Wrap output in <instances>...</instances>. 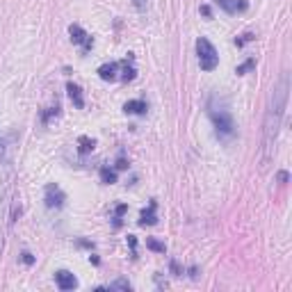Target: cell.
<instances>
[{
  "label": "cell",
  "mask_w": 292,
  "mask_h": 292,
  "mask_svg": "<svg viewBox=\"0 0 292 292\" xmlns=\"http://www.w3.org/2000/svg\"><path fill=\"white\" fill-rule=\"evenodd\" d=\"M288 91H290V75L281 73L278 83L270 94V103H267V112H265V123H262V149H260V167H267L270 160L274 157L276 149V139L281 133V123H283V114L288 107Z\"/></svg>",
  "instance_id": "obj_1"
},
{
  "label": "cell",
  "mask_w": 292,
  "mask_h": 292,
  "mask_svg": "<svg viewBox=\"0 0 292 292\" xmlns=\"http://www.w3.org/2000/svg\"><path fill=\"white\" fill-rule=\"evenodd\" d=\"M196 55H199V67L203 71H215L219 67V55L215 51V46L210 44L206 37L196 39Z\"/></svg>",
  "instance_id": "obj_3"
},
{
  "label": "cell",
  "mask_w": 292,
  "mask_h": 292,
  "mask_svg": "<svg viewBox=\"0 0 292 292\" xmlns=\"http://www.w3.org/2000/svg\"><path fill=\"white\" fill-rule=\"evenodd\" d=\"M288 178H290V176H288V172H278V183H281V185H285V183H288Z\"/></svg>",
  "instance_id": "obj_19"
},
{
  "label": "cell",
  "mask_w": 292,
  "mask_h": 292,
  "mask_svg": "<svg viewBox=\"0 0 292 292\" xmlns=\"http://www.w3.org/2000/svg\"><path fill=\"white\" fill-rule=\"evenodd\" d=\"M67 91H69V98H71V103H73L78 110H83V107H85L83 89H80V87H78L75 83H69V85H67Z\"/></svg>",
  "instance_id": "obj_9"
},
{
  "label": "cell",
  "mask_w": 292,
  "mask_h": 292,
  "mask_svg": "<svg viewBox=\"0 0 292 292\" xmlns=\"http://www.w3.org/2000/svg\"><path fill=\"white\" fill-rule=\"evenodd\" d=\"M128 244H130V249H133V254H135V249H137V240L133 238V235H128Z\"/></svg>",
  "instance_id": "obj_21"
},
{
  "label": "cell",
  "mask_w": 292,
  "mask_h": 292,
  "mask_svg": "<svg viewBox=\"0 0 292 292\" xmlns=\"http://www.w3.org/2000/svg\"><path fill=\"white\" fill-rule=\"evenodd\" d=\"M107 290H130V283L123 281V278H119V281H114V283L107 285Z\"/></svg>",
  "instance_id": "obj_15"
},
{
  "label": "cell",
  "mask_w": 292,
  "mask_h": 292,
  "mask_svg": "<svg viewBox=\"0 0 292 292\" xmlns=\"http://www.w3.org/2000/svg\"><path fill=\"white\" fill-rule=\"evenodd\" d=\"M119 69H121L119 62H107V64H103V67L98 69V75H101V80H105V83H112V80L119 78V75H117Z\"/></svg>",
  "instance_id": "obj_7"
},
{
  "label": "cell",
  "mask_w": 292,
  "mask_h": 292,
  "mask_svg": "<svg viewBox=\"0 0 292 292\" xmlns=\"http://www.w3.org/2000/svg\"><path fill=\"white\" fill-rule=\"evenodd\" d=\"M121 69H123V75H121V80H133V78H135V69L133 67H128V60L126 62H121Z\"/></svg>",
  "instance_id": "obj_14"
},
{
  "label": "cell",
  "mask_w": 292,
  "mask_h": 292,
  "mask_svg": "<svg viewBox=\"0 0 292 292\" xmlns=\"http://www.w3.org/2000/svg\"><path fill=\"white\" fill-rule=\"evenodd\" d=\"M208 114L212 123H215V130H217V137L222 139H231L235 135V121H233V114L228 110V105L224 101H219L217 96L210 98L208 103Z\"/></svg>",
  "instance_id": "obj_2"
},
{
  "label": "cell",
  "mask_w": 292,
  "mask_h": 292,
  "mask_svg": "<svg viewBox=\"0 0 292 292\" xmlns=\"http://www.w3.org/2000/svg\"><path fill=\"white\" fill-rule=\"evenodd\" d=\"M201 12H203V16H208V18H210V16H212V12H210V7H208V5H203V7H201Z\"/></svg>",
  "instance_id": "obj_23"
},
{
  "label": "cell",
  "mask_w": 292,
  "mask_h": 292,
  "mask_svg": "<svg viewBox=\"0 0 292 292\" xmlns=\"http://www.w3.org/2000/svg\"><path fill=\"white\" fill-rule=\"evenodd\" d=\"M101 180H103L105 185H112V183H117V173H114V169H110V167H103V169H101Z\"/></svg>",
  "instance_id": "obj_13"
},
{
  "label": "cell",
  "mask_w": 292,
  "mask_h": 292,
  "mask_svg": "<svg viewBox=\"0 0 292 292\" xmlns=\"http://www.w3.org/2000/svg\"><path fill=\"white\" fill-rule=\"evenodd\" d=\"M2 157H5V142H2V137H0V162H2Z\"/></svg>",
  "instance_id": "obj_22"
},
{
  "label": "cell",
  "mask_w": 292,
  "mask_h": 292,
  "mask_svg": "<svg viewBox=\"0 0 292 292\" xmlns=\"http://www.w3.org/2000/svg\"><path fill=\"white\" fill-rule=\"evenodd\" d=\"M133 5H135L139 12H144V9L149 7V0H133Z\"/></svg>",
  "instance_id": "obj_18"
},
{
  "label": "cell",
  "mask_w": 292,
  "mask_h": 292,
  "mask_svg": "<svg viewBox=\"0 0 292 292\" xmlns=\"http://www.w3.org/2000/svg\"><path fill=\"white\" fill-rule=\"evenodd\" d=\"M23 262H25V265H32V262H34L32 254H28V251H25V254H23Z\"/></svg>",
  "instance_id": "obj_20"
},
{
  "label": "cell",
  "mask_w": 292,
  "mask_h": 292,
  "mask_svg": "<svg viewBox=\"0 0 292 292\" xmlns=\"http://www.w3.org/2000/svg\"><path fill=\"white\" fill-rule=\"evenodd\" d=\"M123 110H126L128 114H144L146 112V103H144V101H128V103L123 105Z\"/></svg>",
  "instance_id": "obj_11"
},
{
  "label": "cell",
  "mask_w": 292,
  "mask_h": 292,
  "mask_svg": "<svg viewBox=\"0 0 292 292\" xmlns=\"http://www.w3.org/2000/svg\"><path fill=\"white\" fill-rule=\"evenodd\" d=\"M155 208H157V203H155V201H151V203H149V208H144V210H142V215H139V224H142V226L155 224V222H157Z\"/></svg>",
  "instance_id": "obj_10"
},
{
  "label": "cell",
  "mask_w": 292,
  "mask_h": 292,
  "mask_svg": "<svg viewBox=\"0 0 292 292\" xmlns=\"http://www.w3.org/2000/svg\"><path fill=\"white\" fill-rule=\"evenodd\" d=\"M126 167H128L126 160H119V162H117V169H126Z\"/></svg>",
  "instance_id": "obj_24"
},
{
  "label": "cell",
  "mask_w": 292,
  "mask_h": 292,
  "mask_svg": "<svg viewBox=\"0 0 292 292\" xmlns=\"http://www.w3.org/2000/svg\"><path fill=\"white\" fill-rule=\"evenodd\" d=\"M78 144H80V153H83V155H87V153H91V151L96 149V142H94L91 137H80Z\"/></svg>",
  "instance_id": "obj_12"
},
{
  "label": "cell",
  "mask_w": 292,
  "mask_h": 292,
  "mask_svg": "<svg viewBox=\"0 0 292 292\" xmlns=\"http://www.w3.org/2000/svg\"><path fill=\"white\" fill-rule=\"evenodd\" d=\"M44 201H46V206H48V208H62V206H64V201H67V194L62 192L60 185L51 183V185H46Z\"/></svg>",
  "instance_id": "obj_4"
},
{
  "label": "cell",
  "mask_w": 292,
  "mask_h": 292,
  "mask_svg": "<svg viewBox=\"0 0 292 292\" xmlns=\"http://www.w3.org/2000/svg\"><path fill=\"white\" fill-rule=\"evenodd\" d=\"M55 283H57V288L60 290H73L75 285H78V281H75V276L71 274V272L67 270H60V272H55Z\"/></svg>",
  "instance_id": "obj_6"
},
{
  "label": "cell",
  "mask_w": 292,
  "mask_h": 292,
  "mask_svg": "<svg viewBox=\"0 0 292 292\" xmlns=\"http://www.w3.org/2000/svg\"><path fill=\"white\" fill-rule=\"evenodd\" d=\"M149 249H153V251H157V254H165V244L162 242H157V240H153V238H149Z\"/></svg>",
  "instance_id": "obj_16"
},
{
  "label": "cell",
  "mask_w": 292,
  "mask_h": 292,
  "mask_svg": "<svg viewBox=\"0 0 292 292\" xmlns=\"http://www.w3.org/2000/svg\"><path fill=\"white\" fill-rule=\"evenodd\" d=\"M69 34H71V41H73V44L83 46V52H87L91 46H94V39H91L80 25H75V23L73 25H69Z\"/></svg>",
  "instance_id": "obj_5"
},
{
  "label": "cell",
  "mask_w": 292,
  "mask_h": 292,
  "mask_svg": "<svg viewBox=\"0 0 292 292\" xmlns=\"http://www.w3.org/2000/svg\"><path fill=\"white\" fill-rule=\"evenodd\" d=\"M217 5L228 14H238V12H244L249 7L247 0H217Z\"/></svg>",
  "instance_id": "obj_8"
},
{
  "label": "cell",
  "mask_w": 292,
  "mask_h": 292,
  "mask_svg": "<svg viewBox=\"0 0 292 292\" xmlns=\"http://www.w3.org/2000/svg\"><path fill=\"white\" fill-rule=\"evenodd\" d=\"M251 67H256V62L254 60H249V62H244V64H242V67H238V73H244V71H249V69H251Z\"/></svg>",
  "instance_id": "obj_17"
}]
</instances>
